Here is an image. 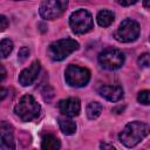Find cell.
Wrapping results in <instances>:
<instances>
[{"label": "cell", "mask_w": 150, "mask_h": 150, "mask_svg": "<svg viewBox=\"0 0 150 150\" xmlns=\"http://www.w3.org/2000/svg\"><path fill=\"white\" fill-rule=\"evenodd\" d=\"M98 94L108 101L117 102L123 97V89L120 86H102L98 89Z\"/></svg>", "instance_id": "12"}, {"label": "cell", "mask_w": 150, "mask_h": 150, "mask_svg": "<svg viewBox=\"0 0 150 150\" xmlns=\"http://www.w3.org/2000/svg\"><path fill=\"white\" fill-rule=\"evenodd\" d=\"M102 109H103V107H102L101 103H98V102H90L88 104V107H87V116H88V118L89 120L97 118L101 115Z\"/></svg>", "instance_id": "16"}, {"label": "cell", "mask_w": 150, "mask_h": 150, "mask_svg": "<svg viewBox=\"0 0 150 150\" xmlns=\"http://www.w3.org/2000/svg\"><path fill=\"white\" fill-rule=\"evenodd\" d=\"M98 63L107 70H116L124 63V54L116 48H107L98 54Z\"/></svg>", "instance_id": "5"}, {"label": "cell", "mask_w": 150, "mask_h": 150, "mask_svg": "<svg viewBox=\"0 0 150 150\" xmlns=\"http://www.w3.org/2000/svg\"><path fill=\"white\" fill-rule=\"evenodd\" d=\"M61 144H60V141L52 134H47V135H43L42 137V142H41V148L45 149V150H56V149H60Z\"/></svg>", "instance_id": "13"}, {"label": "cell", "mask_w": 150, "mask_h": 150, "mask_svg": "<svg viewBox=\"0 0 150 150\" xmlns=\"http://www.w3.org/2000/svg\"><path fill=\"white\" fill-rule=\"evenodd\" d=\"M59 125L64 135H73L76 131V124L71 120L66 117H59Z\"/></svg>", "instance_id": "15"}, {"label": "cell", "mask_w": 150, "mask_h": 150, "mask_svg": "<svg viewBox=\"0 0 150 150\" xmlns=\"http://www.w3.org/2000/svg\"><path fill=\"white\" fill-rule=\"evenodd\" d=\"M138 0H117V2L122 6H131L134 4H136Z\"/></svg>", "instance_id": "22"}, {"label": "cell", "mask_w": 150, "mask_h": 150, "mask_svg": "<svg viewBox=\"0 0 150 150\" xmlns=\"http://www.w3.org/2000/svg\"><path fill=\"white\" fill-rule=\"evenodd\" d=\"M0 50H1V57L6 59L13 50V42L9 39H2L0 43Z\"/></svg>", "instance_id": "17"}, {"label": "cell", "mask_w": 150, "mask_h": 150, "mask_svg": "<svg viewBox=\"0 0 150 150\" xmlns=\"http://www.w3.org/2000/svg\"><path fill=\"white\" fill-rule=\"evenodd\" d=\"M16 1H18V0H16Z\"/></svg>", "instance_id": "27"}, {"label": "cell", "mask_w": 150, "mask_h": 150, "mask_svg": "<svg viewBox=\"0 0 150 150\" xmlns=\"http://www.w3.org/2000/svg\"><path fill=\"white\" fill-rule=\"evenodd\" d=\"M137 63H138V66L142 67V68H146V67H149V66H150V54H149V53H144V54H142V55L138 57Z\"/></svg>", "instance_id": "19"}, {"label": "cell", "mask_w": 150, "mask_h": 150, "mask_svg": "<svg viewBox=\"0 0 150 150\" xmlns=\"http://www.w3.org/2000/svg\"><path fill=\"white\" fill-rule=\"evenodd\" d=\"M15 148L14 137H13V128L5 121L1 122L0 125V149L2 150H12Z\"/></svg>", "instance_id": "11"}, {"label": "cell", "mask_w": 150, "mask_h": 150, "mask_svg": "<svg viewBox=\"0 0 150 150\" xmlns=\"http://www.w3.org/2000/svg\"><path fill=\"white\" fill-rule=\"evenodd\" d=\"M144 7H150V0H143Z\"/></svg>", "instance_id": "25"}, {"label": "cell", "mask_w": 150, "mask_h": 150, "mask_svg": "<svg viewBox=\"0 0 150 150\" xmlns=\"http://www.w3.org/2000/svg\"><path fill=\"white\" fill-rule=\"evenodd\" d=\"M100 146H101L102 149H115L112 145H108V144H104V143H102Z\"/></svg>", "instance_id": "24"}, {"label": "cell", "mask_w": 150, "mask_h": 150, "mask_svg": "<svg viewBox=\"0 0 150 150\" xmlns=\"http://www.w3.org/2000/svg\"><path fill=\"white\" fill-rule=\"evenodd\" d=\"M40 69H41V64H40V61H34L29 67L25 68L20 75H19V83L23 87H27V86H30L38 77L39 73H40Z\"/></svg>", "instance_id": "9"}, {"label": "cell", "mask_w": 150, "mask_h": 150, "mask_svg": "<svg viewBox=\"0 0 150 150\" xmlns=\"http://www.w3.org/2000/svg\"><path fill=\"white\" fill-rule=\"evenodd\" d=\"M139 35V25L131 19L123 20L117 30L115 32V39L120 42H132Z\"/></svg>", "instance_id": "8"}, {"label": "cell", "mask_w": 150, "mask_h": 150, "mask_svg": "<svg viewBox=\"0 0 150 150\" xmlns=\"http://www.w3.org/2000/svg\"><path fill=\"white\" fill-rule=\"evenodd\" d=\"M149 134H150L149 124L144 122H139V121H134V122L128 123L124 127L118 138L123 145H125L127 148H132L137 145L141 141H143Z\"/></svg>", "instance_id": "1"}, {"label": "cell", "mask_w": 150, "mask_h": 150, "mask_svg": "<svg viewBox=\"0 0 150 150\" xmlns=\"http://www.w3.org/2000/svg\"><path fill=\"white\" fill-rule=\"evenodd\" d=\"M69 25L75 34H84L93 28V16L86 9H77L70 15Z\"/></svg>", "instance_id": "4"}, {"label": "cell", "mask_w": 150, "mask_h": 150, "mask_svg": "<svg viewBox=\"0 0 150 150\" xmlns=\"http://www.w3.org/2000/svg\"><path fill=\"white\" fill-rule=\"evenodd\" d=\"M79 48V43L73 39H61L54 41L48 47V55L53 61H62Z\"/></svg>", "instance_id": "3"}, {"label": "cell", "mask_w": 150, "mask_h": 150, "mask_svg": "<svg viewBox=\"0 0 150 150\" xmlns=\"http://www.w3.org/2000/svg\"><path fill=\"white\" fill-rule=\"evenodd\" d=\"M5 96H6V90L4 88H1V100H4Z\"/></svg>", "instance_id": "26"}, {"label": "cell", "mask_w": 150, "mask_h": 150, "mask_svg": "<svg viewBox=\"0 0 150 150\" xmlns=\"http://www.w3.org/2000/svg\"><path fill=\"white\" fill-rule=\"evenodd\" d=\"M68 6V0H43L40 5L39 13L46 20L60 18Z\"/></svg>", "instance_id": "7"}, {"label": "cell", "mask_w": 150, "mask_h": 150, "mask_svg": "<svg viewBox=\"0 0 150 150\" xmlns=\"http://www.w3.org/2000/svg\"><path fill=\"white\" fill-rule=\"evenodd\" d=\"M7 26H8V21L6 19V16L5 15H1L0 16V30L4 32L7 28Z\"/></svg>", "instance_id": "21"}, {"label": "cell", "mask_w": 150, "mask_h": 150, "mask_svg": "<svg viewBox=\"0 0 150 150\" xmlns=\"http://www.w3.org/2000/svg\"><path fill=\"white\" fill-rule=\"evenodd\" d=\"M57 105H59L60 111L67 117L77 116L80 114V110H81L80 100L77 97H69L66 100H61Z\"/></svg>", "instance_id": "10"}, {"label": "cell", "mask_w": 150, "mask_h": 150, "mask_svg": "<svg viewBox=\"0 0 150 150\" xmlns=\"http://www.w3.org/2000/svg\"><path fill=\"white\" fill-rule=\"evenodd\" d=\"M19 61L20 62H23L27 57H28V55H29V49L27 48V47H22L20 50H19Z\"/></svg>", "instance_id": "20"}, {"label": "cell", "mask_w": 150, "mask_h": 150, "mask_svg": "<svg viewBox=\"0 0 150 150\" xmlns=\"http://www.w3.org/2000/svg\"><path fill=\"white\" fill-rule=\"evenodd\" d=\"M41 107L32 95H23L14 107V112L23 122H30L40 114Z\"/></svg>", "instance_id": "2"}, {"label": "cell", "mask_w": 150, "mask_h": 150, "mask_svg": "<svg viewBox=\"0 0 150 150\" xmlns=\"http://www.w3.org/2000/svg\"><path fill=\"white\" fill-rule=\"evenodd\" d=\"M114 18H115V15H114V13L111 11L102 9V11L98 12L96 20H97V23L101 27H108V26H110L112 23Z\"/></svg>", "instance_id": "14"}, {"label": "cell", "mask_w": 150, "mask_h": 150, "mask_svg": "<svg viewBox=\"0 0 150 150\" xmlns=\"http://www.w3.org/2000/svg\"><path fill=\"white\" fill-rule=\"evenodd\" d=\"M137 101L141 104L149 105L150 104V90H142L137 95Z\"/></svg>", "instance_id": "18"}, {"label": "cell", "mask_w": 150, "mask_h": 150, "mask_svg": "<svg viewBox=\"0 0 150 150\" xmlns=\"http://www.w3.org/2000/svg\"><path fill=\"white\" fill-rule=\"evenodd\" d=\"M64 79L70 87H75V88L84 87L90 80V71L87 68H82L75 64H69L64 71Z\"/></svg>", "instance_id": "6"}, {"label": "cell", "mask_w": 150, "mask_h": 150, "mask_svg": "<svg viewBox=\"0 0 150 150\" xmlns=\"http://www.w3.org/2000/svg\"><path fill=\"white\" fill-rule=\"evenodd\" d=\"M0 71H1V77H0V81L2 82V81L5 80V77H6V70H5L4 64H0Z\"/></svg>", "instance_id": "23"}]
</instances>
